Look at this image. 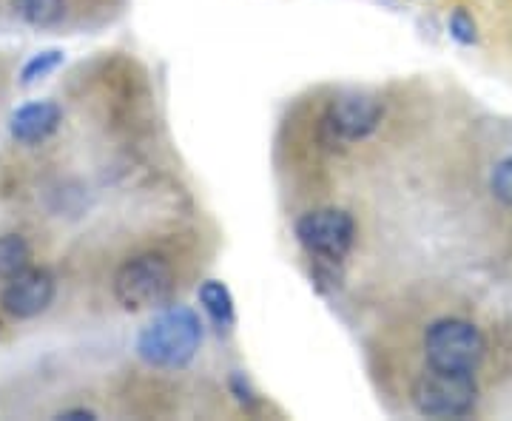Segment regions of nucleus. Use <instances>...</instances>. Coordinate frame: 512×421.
<instances>
[{
  "label": "nucleus",
  "instance_id": "obj_7",
  "mask_svg": "<svg viewBox=\"0 0 512 421\" xmlns=\"http://www.w3.org/2000/svg\"><path fill=\"white\" fill-rule=\"evenodd\" d=\"M55 302V279L49 271H23L9 279L6 291L0 296L3 311L15 319H35Z\"/></svg>",
  "mask_w": 512,
  "mask_h": 421
},
{
  "label": "nucleus",
  "instance_id": "obj_1",
  "mask_svg": "<svg viewBox=\"0 0 512 421\" xmlns=\"http://www.w3.org/2000/svg\"><path fill=\"white\" fill-rule=\"evenodd\" d=\"M202 345V325L197 313L174 305L157 313L137 336V356L151 367H185Z\"/></svg>",
  "mask_w": 512,
  "mask_h": 421
},
{
  "label": "nucleus",
  "instance_id": "obj_16",
  "mask_svg": "<svg viewBox=\"0 0 512 421\" xmlns=\"http://www.w3.org/2000/svg\"><path fill=\"white\" fill-rule=\"evenodd\" d=\"M57 419L63 421H80V419H86V421H92V419H97V413H94V410H86V407H74V410H60V413H57Z\"/></svg>",
  "mask_w": 512,
  "mask_h": 421
},
{
  "label": "nucleus",
  "instance_id": "obj_8",
  "mask_svg": "<svg viewBox=\"0 0 512 421\" xmlns=\"http://www.w3.org/2000/svg\"><path fill=\"white\" fill-rule=\"evenodd\" d=\"M60 117L63 111L52 100H35V103H26L20 106L12 120H9V131L12 137L23 143V146H35L43 143L46 137H52L60 126Z\"/></svg>",
  "mask_w": 512,
  "mask_h": 421
},
{
  "label": "nucleus",
  "instance_id": "obj_2",
  "mask_svg": "<svg viewBox=\"0 0 512 421\" xmlns=\"http://www.w3.org/2000/svg\"><path fill=\"white\" fill-rule=\"evenodd\" d=\"M413 407L427 419H461L470 416L478 402L476 373L427 367L410 390Z\"/></svg>",
  "mask_w": 512,
  "mask_h": 421
},
{
  "label": "nucleus",
  "instance_id": "obj_15",
  "mask_svg": "<svg viewBox=\"0 0 512 421\" xmlns=\"http://www.w3.org/2000/svg\"><path fill=\"white\" fill-rule=\"evenodd\" d=\"M231 390H234V396H237L239 404H245V407H251V404H256L254 387L248 385V379H245L242 373H237V376L231 379Z\"/></svg>",
  "mask_w": 512,
  "mask_h": 421
},
{
  "label": "nucleus",
  "instance_id": "obj_14",
  "mask_svg": "<svg viewBox=\"0 0 512 421\" xmlns=\"http://www.w3.org/2000/svg\"><path fill=\"white\" fill-rule=\"evenodd\" d=\"M490 191L495 200L512 208V154L495 163L493 174H490Z\"/></svg>",
  "mask_w": 512,
  "mask_h": 421
},
{
  "label": "nucleus",
  "instance_id": "obj_11",
  "mask_svg": "<svg viewBox=\"0 0 512 421\" xmlns=\"http://www.w3.org/2000/svg\"><path fill=\"white\" fill-rule=\"evenodd\" d=\"M12 9L29 26H55L66 15V0H12Z\"/></svg>",
  "mask_w": 512,
  "mask_h": 421
},
{
  "label": "nucleus",
  "instance_id": "obj_10",
  "mask_svg": "<svg viewBox=\"0 0 512 421\" xmlns=\"http://www.w3.org/2000/svg\"><path fill=\"white\" fill-rule=\"evenodd\" d=\"M32 248L20 234H3L0 237V279H15L23 271H29Z\"/></svg>",
  "mask_w": 512,
  "mask_h": 421
},
{
  "label": "nucleus",
  "instance_id": "obj_13",
  "mask_svg": "<svg viewBox=\"0 0 512 421\" xmlns=\"http://www.w3.org/2000/svg\"><path fill=\"white\" fill-rule=\"evenodd\" d=\"M447 29H450V37L461 43V46H473L478 40V23L476 18L464 9V6H456L447 18Z\"/></svg>",
  "mask_w": 512,
  "mask_h": 421
},
{
  "label": "nucleus",
  "instance_id": "obj_9",
  "mask_svg": "<svg viewBox=\"0 0 512 421\" xmlns=\"http://www.w3.org/2000/svg\"><path fill=\"white\" fill-rule=\"evenodd\" d=\"M197 299H200L205 316L217 325V330H231L234 319H237V308H234V296L220 279H205L197 291Z\"/></svg>",
  "mask_w": 512,
  "mask_h": 421
},
{
  "label": "nucleus",
  "instance_id": "obj_12",
  "mask_svg": "<svg viewBox=\"0 0 512 421\" xmlns=\"http://www.w3.org/2000/svg\"><path fill=\"white\" fill-rule=\"evenodd\" d=\"M63 60H66V57H63L60 49H43V52H37V55H32L23 63V69H20V83H23V86H32L37 80L49 77L55 69L63 66Z\"/></svg>",
  "mask_w": 512,
  "mask_h": 421
},
{
  "label": "nucleus",
  "instance_id": "obj_4",
  "mask_svg": "<svg viewBox=\"0 0 512 421\" xmlns=\"http://www.w3.org/2000/svg\"><path fill=\"white\" fill-rule=\"evenodd\" d=\"M171 288H174V271L168 259L160 254H140L126 259L111 282L114 299L126 311H146L154 305H163Z\"/></svg>",
  "mask_w": 512,
  "mask_h": 421
},
{
  "label": "nucleus",
  "instance_id": "obj_6",
  "mask_svg": "<svg viewBox=\"0 0 512 421\" xmlns=\"http://www.w3.org/2000/svg\"><path fill=\"white\" fill-rule=\"evenodd\" d=\"M382 106L379 100L367 97V94H342L339 100H333L322 117V131L330 143H356L365 140L382 123Z\"/></svg>",
  "mask_w": 512,
  "mask_h": 421
},
{
  "label": "nucleus",
  "instance_id": "obj_5",
  "mask_svg": "<svg viewBox=\"0 0 512 421\" xmlns=\"http://www.w3.org/2000/svg\"><path fill=\"white\" fill-rule=\"evenodd\" d=\"M299 245L322 262H342L356 239V222L342 208H316L296 220Z\"/></svg>",
  "mask_w": 512,
  "mask_h": 421
},
{
  "label": "nucleus",
  "instance_id": "obj_3",
  "mask_svg": "<svg viewBox=\"0 0 512 421\" xmlns=\"http://www.w3.org/2000/svg\"><path fill=\"white\" fill-rule=\"evenodd\" d=\"M484 353H487V339L467 319H439L424 333L427 367L476 373Z\"/></svg>",
  "mask_w": 512,
  "mask_h": 421
}]
</instances>
